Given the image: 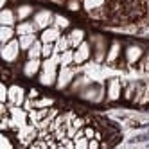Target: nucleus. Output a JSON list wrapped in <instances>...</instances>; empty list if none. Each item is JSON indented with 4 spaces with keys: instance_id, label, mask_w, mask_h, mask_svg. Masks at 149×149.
<instances>
[{
    "instance_id": "nucleus-1",
    "label": "nucleus",
    "mask_w": 149,
    "mask_h": 149,
    "mask_svg": "<svg viewBox=\"0 0 149 149\" xmlns=\"http://www.w3.org/2000/svg\"><path fill=\"white\" fill-rule=\"evenodd\" d=\"M59 72V54H52L41 61V70L38 74V83L41 86H56Z\"/></svg>"
},
{
    "instance_id": "nucleus-2",
    "label": "nucleus",
    "mask_w": 149,
    "mask_h": 149,
    "mask_svg": "<svg viewBox=\"0 0 149 149\" xmlns=\"http://www.w3.org/2000/svg\"><path fill=\"white\" fill-rule=\"evenodd\" d=\"M90 43H92V59L95 63H102L106 61V54H108V47H110V41L104 34H92L90 38Z\"/></svg>"
},
{
    "instance_id": "nucleus-3",
    "label": "nucleus",
    "mask_w": 149,
    "mask_h": 149,
    "mask_svg": "<svg viewBox=\"0 0 149 149\" xmlns=\"http://www.w3.org/2000/svg\"><path fill=\"white\" fill-rule=\"evenodd\" d=\"M22 47H20V41H18V36L15 40H11L9 43L2 45V49H0V56H2V61L4 65L9 67V65H15V63L20 59V56H22Z\"/></svg>"
},
{
    "instance_id": "nucleus-4",
    "label": "nucleus",
    "mask_w": 149,
    "mask_h": 149,
    "mask_svg": "<svg viewBox=\"0 0 149 149\" xmlns=\"http://www.w3.org/2000/svg\"><path fill=\"white\" fill-rule=\"evenodd\" d=\"M79 97L88 101V102H102L104 97H106V88L102 86V84H88V86H84L79 93Z\"/></svg>"
},
{
    "instance_id": "nucleus-5",
    "label": "nucleus",
    "mask_w": 149,
    "mask_h": 149,
    "mask_svg": "<svg viewBox=\"0 0 149 149\" xmlns=\"http://www.w3.org/2000/svg\"><path fill=\"white\" fill-rule=\"evenodd\" d=\"M146 54V49L142 45H138V43H130V45H126L124 47V63L127 67H136L138 65V61L142 59V56Z\"/></svg>"
},
{
    "instance_id": "nucleus-6",
    "label": "nucleus",
    "mask_w": 149,
    "mask_h": 149,
    "mask_svg": "<svg viewBox=\"0 0 149 149\" xmlns=\"http://www.w3.org/2000/svg\"><path fill=\"white\" fill-rule=\"evenodd\" d=\"M38 127L34 126V124H27V126H24V127H20V130L16 131V138H18V144L20 146H29L31 147V144H33L36 138H38Z\"/></svg>"
},
{
    "instance_id": "nucleus-7",
    "label": "nucleus",
    "mask_w": 149,
    "mask_h": 149,
    "mask_svg": "<svg viewBox=\"0 0 149 149\" xmlns=\"http://www.w3.org/2000/svg\"><path fill=\"white\" fill-rule=\"evenodd\" d=\"M92 54H93V50H92L90 40H84L77 49H74V65L76 67L84 65L88 59H92Z\"/></svg>"
},
{
    "instance_id": "nucleus-8",
    "label": "nucleus",
    "mask_w": 149,
    "mask_h": 149,
    "mask_svg": "<svg viewBox=\"0 0 149 149\" xmlns=\"http://www.w3.org/2000/svg\"><path fill=\"white\" fill-rule=\"evenodd\" d=\"M25 99H27V92H25V88L22 86V84H18V83H11V84H9L7 104H11V106H24Z\"/></svg>"
},
{
    "instance_id": "nucleus-9",
    "label": "nucleus",
    "mask_w": 149,
    "mask_h": 149,
    "mask_svg": "<svg viewBox=\"0 0 149 149\" xmlns=\"http://www.w3.org/2000/svg\"><path fill=\"white\" fill-rule=\"evenodd\" d=\"M74 79H76V70H74L72 67H59L56 88L58 90H67L68 86H72Z\"/></svg>"
},
{
    "instance_id": "nucleus-10",
    "label": "nucleus",
    "mask_w": 149,
    "mask_h": 149,
    "mask_svg": "<svg viewBox=\"0 0 149 149\" xmlns=\"http://www.w3.org/2000/svg\"><path fill=\"white\" fill-rule=\"evenodd\" d=\"M33 22L36 24L38 31H43L54 24V13L50 9H36V13L33 15Z\"/></svg>"
},
{
    "instance_id": "nucleus-11",
    "label": "nucleus",
    "mask_w": 149,
    "mask_h": 149,
    "mask_svg": "<svg viewBox=\"0 0 149 149\" xmlns=\"http://www.w3.org/2000/svg\"><path fill=\"white\" fill-rule=\"evenodd\" d=\"M122 56H124V45L119 40H111L110 47H108V54H106V63L113 67V65H117V63L120 61Z\"/></svg>"
},
{
    "instance_id": "nucleus-12",
    "label": "nucleus",
    "mask_w": 149,
    "mask_h": 149,
    "mask_svg": "<svg viewBox=\"0 0 149 149\" xmlns=\"http://www.w3.org/2000/svg\"><path fill=\"white\" fill-rule=\"evenodd\" d=\"M41 61L43 59H33V58H25V61L22 63V74L24 77L27 79H33V77H38V74L41 70Z\"/></svg>"
},
{
    "instance_id": "nucleus-13",
    "label": "nucleus",
    "mask_w": 149,
    "mask_h": 149,
    "mask_svg": "<svg viewBox=\"0 0 149 149\" xmlns=\"http://www.w3.org/2000/svg\"><path fill=\"white\" fill-rule=\"evenodd\" d=\"M122 97V84L119 79H108L106 83V101L108 102H115Z\"/></svg>"
},
{
    "instance_id": "nucleus-14",
    "label": "nucleus",
    "mask_w": 149,
    "mask_h": 149,
    "mask_svg": "<svg viewBox=\"0 0 149 149\" xmlns=\"http://www.w3.org/2000/svg\"><path fill=\"white\" fill-rule=\"evenodd\" d=\"M61 34H63V31L59 27L50 25V27H47L43 31H40V40L43 41V43H56Z\"/></svg>"
},
{
    "instance_id": "nucleus-15",
    "label": "nucleus",
    "mask_w": 149,
    "mask_h": 149,
    "mask_svg": "<svg viewBox=\"0 0 149 149\" xmlns=\"http://www.w3.org/2000/svg\"><path fill=\"white\" fill-rule=\"evenodd\" d=\"M15 11H16V16H18V22H24V20H31L33 15L36 13V9L33 4L29 2H20L15 6Z\"/></svg>"
},
{
    "instance_id": "nucleus-16",
    "label": "nucleus",
    "mask_w": 149,
    "mask_h": 149,
    "mask_svg": "<svg viewBox=\"0 0 149 149\" xmlns=\"http://www.w3.org/2000/svg\"><path fill=\"white\" fill-rule=\"evenodd\" d=\"M67 36H68V41H70L72 49H77L83 41L86 40V33H84V29H81V27H70Z\"/></svg>"
},
{
    "instance_id": "nucleus-17",
    "label": "nucleus",
    "mask_w": 149,
    "mask_h": 149,
    "mask_svg": "<svg viewBox=\"0 0 149 149\" xmlns=\"http://www.w3.org/2000/svg\"><path fill=\"white\" fill-rule=\"evenodd\" d=\"M18 24V16H16V11L15 7H4L0 11V25H11V27H16Z\"/></svg>"
},
{
    "instance_id": "nucleus-18",
    "label": "nucleus",
    "mask_w": 149,
    "mask_h": 149,
    "mask_svg": "<svg viewBox=\"0 0 149 149\" xmlns=\"http://www.w3.org/2000/svg\"><path fill=\"white\" fill-rule=\"evenodd\" d=\"M16 36H24V34H38L40 31L36 27V24L33 22V18L31 20H24V22H18L16 24Z\"/></svg>"
},
{
    "instance_id": "nucleus-19",
    "label": "nucleus",
    "mask_w": 149,
    "mask_h": 149,
    "mask_svg": "<svg viewBox=\"0 0 149 149\" xmlns=\"http://www.w3.org/2000/svg\"><path fill=\"white\" fill-rule=\"evenodd\" d=\"M104 7H108V0H83V9L88 15L99 11V9H104Z\"/></svg>"
},
{
    "instance_id": "nucleus-20",
    "label": "nucleus",
    "mask_w": 149,
    "mask_h": 149,
    "mask_svg": "<svg viewBox=\"0 0 149 149\" xmlns=\"http://www.w3.org/2000/svg\"><path fill=\"white\" fill-rule=\"evenodd\" d=\"M16 38V29L11 25H0V45L9 43L11 40Z\"/></svg>"
},
{
    "instance_id": "nucleus-21",
    "label": "nucleus",
    "mask_w": 149,
    "mask_h": 149,
    "mask_svg": "<svg viewBox=\"0 0 149 149\" xmlns=\"http://www.w3.org/2000/svg\"><path fill=\"white\" fill-rule=\"evenodd\" d=\"M40 38V34H24V36H18V41H20V47H22L24 52H27L31 47L34 45V41Z\"/></svg>"
},
{
    "instance_id": "nucleus-22",
    "label": "nucleus",
    "mask_w": 149,
    "mask_h": 149,
    "mask_svg": "<svg viewBox=\"0 0 149 149\" xmlns=\"http://www.w3.org/2000/svg\"><path fill=\"white\" fill-rule=\"evenodd\" d=\"M41 49H43V41H41L40 38L34 41V45L31 47L27 52H25V58H33V59H41Z\"/></svg>"
},
{
    "instance_id": "nucleus-23",
    "label": "nucleus",
    "mask_w": 149,
    "mask_h": 149,
    "mask_svg": "<svg viewBox=\"0 0 149 149\" xmlns=\"http://www.w3.org/2000/svg\"><path fill=\"white\" fill-rule=\"evenodd\" d=\"M68 49H72L70 47V41H68V36L67 34H61L59 40L54 43V54H61V52H65Z\"/></svg>"
},
{
    "instance_id": "nucleus-24",
    "label": "nucleus",
    "mask_w": 149,
    "mask_h": 149,
    "mask_svg": "<svg viewBox=\"0 0 149 149\" xmlns=\"http://www.w3.org/2000/svg\"><path fill=\"white\" fill-rule=\"evenodd\" d=\"M74 65V49H68L59 54V67H72Z\"/></svg>"
},
{
    "instance_id": "nucleus-25",
    "label": "nucleus",
    "mask_w": 149,
    "mask_h": 149,
    "mask_svg": "<svg viewBox=\"0 0 149 149\" xmlns=\"http://www.w3.org/2000/svg\"><path fill=\"white\" fill-rule=\"evenodd\" d=\"M52 25H56V27H59L61 31H67V29H70V20L67 18V16H63V15H54V24Z\"/></svg>"
},
{
    "instance_id": "nucleus-26",
    "label": "nucleus",
    "mask_w": 149,
    "mask_h": 149,
    "mask_svg": "<svg viewBox=\"0 0 149 149\" xmlns=\"http://www.w3.org/2000/svg\"><path fill=\"white\" fill-rule=\"evenodd\" d=\"M34 101V108H52L54 106V99L52 97H38V99H33Z\"/></svg>"
},
{
    "instance_id": "nucleus-27",
    "label": "nucleus",
    "mask_w": 149,
    "mask_h": 149,
    "mask_svg": "<svg viewBox=\"0 0 149 149\" xmlns=\"http://www.w3.org/2000/svg\"><path fill=\"white\" fill-rule=\"evenodd\" d=\"M135 92H136V83H130V84H127V86L122 90V97H124L126 101H133Z\"/></svg>"
},
{
    "instance_id": "nucleus-28",
    "label": "nucleus",
    "mask_w": 149,
    "mask_h": 149,
    "mask_svg": "<svg viewBox=\"0 0 149 149\" xmlns=\"http://www.w3.org/2000/svg\"><path fill=\"white\" fill-rule=\"evenodd\" d=\"M65 7L68 9V11H72V13H77V11L83 9V0H67Z\"/></svg>"
},
{
    "instance_id": "nucleus-29",
    "label": "nucleus",
    "mask_w": 149,
    "mask_h": 149,
    "mask_svg": "<svg viewBox=\"0 0 149 149\" xmlns=\"http://www.w3.org/2000/svg\"><path fill=\"white\" fill-rule=\"evenodd\" d=\"M74 142H76V149H88V144H90V138L86 136H77V138H74Z\"/></svg>"
},
{
    "instance_id": "nucleus-30",
    "label": "nucleus",
    "mask_w": 149,
    "mask_h": 149,
    "mask_svg": "<svg viewBox=\"0 0 149 149\" xmlns=\"http://www.w3.org/2000/svg\"><path fill=\"white\" fill-rule=\"evenodd\" d=\"M54 54V43H43V49H41V59L50 58Z\"/></svg>"
},
{
    "instance_id": "nucleus-31",
    "label": "nucleus",
    "mask_w": 149,
    "mask_h": 149,
    "mask_svg": "<svg viewBox=\"0 0 149 149\" xmlns=\"http://www.w3.org/2000/svg\"><path fill=\"white\" fill-rule=\"evenodd\" d=\"M138 68H140V70H149V50H146V54L142 56V59L140 61H138V65H136Z\"/></svg>"
},
{
    "instance_id": "nucleus-32",
    "label": "nucleus",
    "mask_w": 149,
    "mask_h": 149,
    "mask_svg": "<svg viewBox=\"0 0 149 149\" xmlns=\"http://www.w3.org/2000/svg\"><path fill=\"white\" fill-rule=\"evenodd\" d=\"M0 138H2V149H4V147H6V149H11V147L15 146L11 140H9V136H7L6 131H2V136H0Z\"/></svg>"
},
{
    "instance_id": "nucleus-33",
    "label": "nucleus",
    "mask_w": 149,
    "mask_h": 149,
    "mask_svg": "<svg viewBox=\"0 0 149 149\" xmlns=\"http://www.w3.org/2000/svg\"><path fill=\"white\" fill-rule=\"evenodd\" d=\"M83 131H84V136H86V138H93V136H95V131H97V130H95V127H92V126H84Z\"/></svg>"
},
{
    "instance_id": "nucleus-34",
    "label": "nucleus",
    "mask_w": 149,
    "mask_h": 149,
    "mask_svg": "<svg viewBox=\"0 0 149 149\" xmlns=\"http://www.w3.org/2000/svg\"><path fill=\"white\" fill-rule=\"evenodd\" d=\"M102 146V142L99 140V138H90V144H88V149H97V147H101Z\"/></svg>"
},
{
    "instance_id": "nucleus-35",
    "label": "nucleus",
    "mask_w": 149,
    "mask_h": 149,
    "mask_svg": "<svg viewBox=\"0 0 149 149\" xmlns=\"http://www.w3.org/2000/svg\"><path fill=\"white\" fill-rule=\"evenodd\" d=\"M27 97H29V99H38V97H40V93H38L36 88H31L29 93H27Z\"/></svg>"
},
{
    "instance_id": "nucleus-36",
    "label": "nucleus",
    "mask_w": 149,
    "mask_h": 149,
    "mask_svg": "<svg viewBox=\"0 0 149 149\" xmlns=\"http://www.w3.org/2000/svg\"><path fill=\"white\" fill-rule=\"evenodd\" d=\"M54 4H58V6H65L67 4V0H52Z\"/></svg>"
},
{
    "instance_id": "nucleus-37",
    "label": "nucleus",
    "mask_w": 149,
    "mask_h": 149,
    "mask_svg": "<svg viewBox=\"0 0 149 149\" xmlns=\"http://www.w3.org/2000/svg\"><path fill=\"white\" fill-rule=\"evenodd\" d=\"M7 4H9V0H0V7H7Z\"/></svg>"
}]
</instances>
